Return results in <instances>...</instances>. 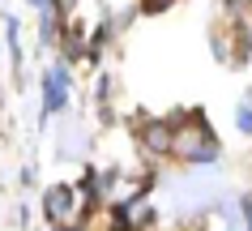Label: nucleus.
Returning a JSON list of instances; mask_svg holds the SVG:
<instances>
[{
	"mask_svg": "<svg viewBox=\"0 0 252 231\" xmlns=\"http://www.w3.org/2000/svg\"><path fill=\"white\" fill-rule=\"evenodd\" d=\"M167 4H171V0H141V9H146V13H162Z\"/></svg>",
	"mask_w": 252,
	"mask_h": 231,
	"instance_id": "nucleus-6",
	"label": "nucleus"
},
{
	"mask_svg": "<svg viewBox=\"0 0 252 231\" xmlns=\"http://www.w3.org/2000/svg\"><path fill=\"white\" fill-rule=\"evenodd\" d=\"M239 214H248V231H252V193H244V201H239Z\"/></svg>",
	"mask_w": 252,
	"mask_h": 231,
	"instance_id": "nucleus-7",
	"label": "nucleus"
},
{
	"mask_svg": "<svg viewBox=\"0 0 252 231\" xmlns=\"http://www.w3.org/2000/svg\"><path fill=\"white\" fill-rule=\"evenodd\" d=\"M52 231H86V223H56Z\"/></svg>",
	"mask_w": 252,
	"mask_h": 231,
	"instance_id": "nucleus-9",
	"label": "nucleus"
},
{
	"mask_svg": "<svg viewBox=\"0 0 252 231\" xmlns=\"http://www.w3.org/2000/svg\"><path fill=\"white\" fill-rule=\"evenodd\" d=\"M235 124H239V133H252V95L239 103V111H235Z\"/></svg>",
	"mask_w": 252,
	"mask_h": 231,
	"instance_id": "nucleus-5",
	"label": "nucleus"
},
{
	"mask_svg": "<svg viewBox=\"0 0 252 231\" xmlns=\"http://www.w3.org/2000/svg\"><path fill=\"white\" fill-rule=\"evenodd\" d=\"M68 86H73L68 65H52L47 68V77H43V120H52L56 111L68 107Z\"/></svg>",
	"mask_w": 252,
	"mask_h": 231,
	"instance_id": "nucleus-2",
	"label": "nucleus"
},
{
	"mask_svg": "<svg viewBox=\"0 0 252 231\" xmlns=\"http://www.w3.org/2000/svg\"><path fill=\"white\" fill-rule=\"evenodd\" d=\"M34 176H39V171H34V163H30V167H22V184H26V189L34 184Z\"/></svg>",
	"mask_w": 252,
	"mask_h": 231,
	"instance_id": "nucleus-8",
	"label": "nucleus"
},
{
	"mask_svg": "<svg viewBox=\"0 0 252 231\" xmlns=\"http://www.w3.org/2000/svg\"><path fill=\"white\" fill-rule=\"evenodd\" d=\"M43 214L52 218V223H68V218L77 214V189L73 184H52V189L43 193Z\"/></svg>",
	"mask_w": 252,
	"mask_h": 231,
	"instance_id": "nucleus-3",
	"label": "nucleus"
},
{
	"mask_svg": "<svg viewBox=\"0 0 252 231\" xmlns=\"http://www.w3.org/2000/svg\"><path fill=\"white\" fill-rule=\"evenodd\" d=\"M171 124H175L171 154H180V159H184V163H192V167L218 163L222 146H218V137H214L210 120L201 116V107H197V116H180V120H171Z\"/></svg>",
	"mask_w": 252,
	"mask_h": 231,
	"instance_id": "nucleus-1",
	"label": "nucleus"
},
{
	"mask_svg": "<svg viewBox=\"0 0 252 231\" xmlns=\"http://www.w3.org/2000/svg\"><path fill=\"white\" fill-rule=\"evenodd\" d=\"M171 137H175V124H162V120L141 124V146L150 154H171Z\"/></svg>",
	"mask_w": 252,
	"mask_h": 231,
	"instance_id": "nucleus-4",
	"label": "nucleus"
}]
</instances>
